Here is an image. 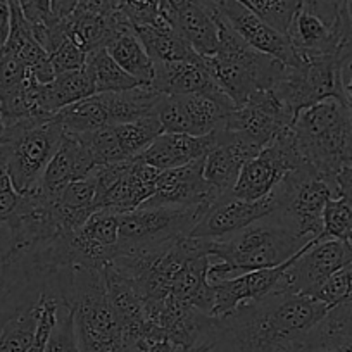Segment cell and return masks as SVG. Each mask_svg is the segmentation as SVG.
Masks as SVG:
<instances>
[{
    "label": "cell",
    "mask_w": 352,
    "mask_h": 352,
    "mask_svg": "<svg viewBox=\"0 0 352 352\" xmlns=\"http://www.w3.org/2000/svg\"><path fill=\"white\" fill-rule=\"evenodd\" d=\"M335 182H337L338 195H344L352 206V164L345 166V168L337 175ZM351 242H352V236H351Z\"/></svg>",
    "instance_id": "7dc6e473"
},
{
    "label": "cell",
    "mask_w": 352,
    "mask_h": 352,
    "mask_svg": "<svg viewBox=\"0 0 352 352\" xmlns=\"http://www.w3.org/2000/svg\"><path fill=\"white\" fill-rule=\"evenodd\" d=\"M218 30V49L214 56L204 57V63L233 106H242L254 94L270 90L278 83L285 71L282 60L252 49L219 14Z\"/></svg>",
    "instance_id": "5b68a950"
},
{
    "label": "cell",
    "mask_w": 352,
    "mask_h": 352,
    "mask_svg": "<svg viewBox=\"0 0 352 352\" xmlns=\"http://www.w3.org/2000/svg\"><path fill=\"white\" fill-rule=\"evenodd\" d=\"M56 116L66 133L80 135L104 126H111L100 94L66 106Z\"/></svg>",
    "instance_id": "f546056e"
},
{
    "label": "cell",
    "mask_w": 352,
    "mask_h": 352,
    "mask_svg": "<svg viewBox=\"0 0 352 352\" xmlns=\"http://www.w3.org/2000/svg\"><path fill=\"white\" fill-rule=\"evenodd\" d=\"M9 30H11V8L9 0H0V50L8 42Z\"/></svg>",
    "instance_id": "c3c4849f"
},
{
    "label": "cell",
    "mask_w": 352,
    "mask_h": 352,
    "mask_svg": "<svg viewBox=\"0 0 352 352\" xmlns=\"http://www.w3.org/2000/svg\"><path fill=\"white\" fill-rule=\"evenodd\" d=\"M328 311L316 297L275 290L212 316L204 347L212 352H294L318 330Z\"/></svg>",
    "instance_id": "6da1fadb"
},
{
    "label": "cell",
    "mask_w": 352,
    "mask_h": 352,
    "mask_svg": "<svg viewBox=\"0 0 352 352\" xmlns=\"http://www.w3.org/2000/svg\"><path fill=\"white\" fill-rule=\"evenodd\" d=\"M161 0H118L116 9L131 23L133 28L152 25L161 18Z\"/></svg>",
    "instance_id": "ab89813d"
},
{
    "label": "cell",
    "mask_w": 352,
    "mask_h": 352,
    "mask_svg": "<svg viewBox=\"0 0 352 352\" xmlns=\"http://www.w3.org/2000/svg\"><path fill=\"white\" fill-rule=\"evenodd\" d=\"M347 0H302V9L318 16L324 25L333 30H344Z\"/></svg>",
    "instance_id": "b9f144b4"
},
{
    "label": "cell",
    "mask_w": 352,
    "mask_h": 352,
    "mask_svg": "<svg viewBox=\"0 0 352 352\" xmlns=\"http://www.w3.org/2000/svg\"><path fill=\"white\" fill-rule=\"evenodd\" d=\"M218 14L223 21L239 33L252 49L282 60L287 66L296 63V50L289 35L278 32L272 25L264 21L242 0H212Z\"/></svg>",
    "instance_id": "2e32d148"
},
{
    "label": "cell",
    "mask_w": 352,
    "mask_h": 352,
    "mask_svg": "<svg viewBox=\"0 0 352 352\" xmlns=\"http://www.w3.org/2000/svg\"><path fill=\"white\" fill-rule=\"evenodd\" d=\"M159 175L161 169L145 164L137 157L130 159L120 178L97 197V211L104 209L116 214L135 211L152 197Z\"/></svg>",
    "instance_id": "44dd1931"
},
{
    "label": "cell",
    "mask_w": 352,
    "mask_h": 352,
    "mask_svg": "<svg viewBox=\"0 0 352 352\" xmlns=\"http://www.w3.org/2000/svg\"><path fill=\"white\" fill-rule=\"evenodd\" d=\"M273 209H275L273 195H268L261 201H243V199L233 195V192H230V194L216 199L206 209L202 218L190 232V236L225 240L252 223L270 216Z\"/></svg>",
    "instance_id": "9a60e30c"
},
{
    "label": "cell",
    "mask_w": 352,
    "mask_h": 352,
    "mask_svg": "<svg viewBox=\"0 0 352 352\" xmlns=\"http://www.w3.org/2000/svg\"><path fill=\"white\" fill-rule=\"evenodd\" d=\"M219 195L204 178V157L180 168L164 169L155 182V190L140 208H192L211 206Z\"/></svg>",
    "instance_id": "e0dca14e"
},
{
    "label": "cell",
    "mask_w": 352,
    "mask_h": 352,
    "mask_svg": "<svg viewBox=\"0 0 352 352\" xmlns=\"http://www.w3.org/2000/svg\"><path fill=\"white\" fill-rule=\"evenodd\" d=\"M152 88L164 96H208L212 99L232 102L201 60H176V63H155ZM233 104V102H232Z\"/></svg>",
    "instance_id": "d6986e66"
},
{
    "label": "cell",
    "mask_w": 352,
    "mask_h": 352,
    "mask_svg": "<svg viewBox=\"0 0 352 352\" xmlns=\"http://www.w3.org/2000/svg\"><path fill=\"white\" fill-rule=\"evenodd\" d=\"M349 56H352V0H347V6H345L344 30H342V45H340V52H338L340 60Z\"/></svg>",
    "instance_id": "ee69618b"
},
{
    "label": "cell",
    "mask_w": 352,
    "mask_h": 352,
    "mask_svg": "<svg viewBox=\"0 0 352 352\" xmlns=\"http://www.w3.org/2000/svg\"><path fill=\"white\" fill-rule=\"evenodd\" d=\"M94 168H96V161L80 135L66 133L63 144L59 145L54 157L50 159L49 166L43 171L38 187L35 190L54 201L67 185L87 178L94 171Z\"/></svg>",
    "instance_id": "ffe728a7"
},
{
    "label": "cell",
    "mask_w": 352,
    "mask_h": 352,
    "mask_svg": "<svg viewBox=\"0 0 352 352\" xmlns=\"http://www.w3.org/2000/svg\"><path fill=\"white\" fill-rule=\"evenodd\" d=\"M54 211L64 232H78L97 211V185L94 176L88 175L83 180L67 185L54 199Z\"/></svg>",
    "instance_id": "4316f807"
},
{
    "label": "cell",
    "mask_w": 352,
    "mask_h": 352,
    "mask_svg": "<svg viewBox=\"0 0 352 352\" xmlns=\"http://www.w3.org/2000/svg\"><path fill=\"white\" fill-rule=\"evenodd\" d=\"M278 352H292V351H290V349H282V351H278Z\"/></svg>",
    "instance_id": "11a10c76"
},
{
    "label": "cell",
    "mask_w": 352,
    "mask_h": 352,
    "mask_svg": "<svg viewBox=\"0 0 352 352\" xmlns=\"http://www.w3.org/2000/svg\"><path fill=\"white\" fill-rule=\"evenodd\" d=\"M304 162L328 178L352 164V113L347 104L327 99L300 111L290 124Z\"/></svg>",
    "instance_id": "277c9868"
},
{
    "label": "cell",
    "mask_w": 352,
    "mask_h": 352,
    "mask_svg": "<svg viewBox=\"0 0 352 352\" xmlns=\"http://www.w3.org/2000/svg\"><path fill=\"white\" fill-rule=\"evenodd\" d=\"M145 318L154 324L161 338L180 351L202 347L211 328L212 316L187 302L168 296L161 300L144 302Z\"/></svg>",
    "instance_id": "5bb4252c"
},
{
    "label": "cell",
    "mask_w": 352,
    "mask_h": 352,
    "mask_svg": "<svg viewBox=\"0 0 352 352\" xmlns=\"http://www.w3.org/2000/svg\"><path fill=\"white\" fill-rule=\"evenodd\" d=\"M352 263V242L338 239H318L299 250L280 278L278 292L314 296L318 289L342 268Z\"/></svg>",
    "instance_id": "8fae6325"
},
{
    "label": "cell",
    "mask_w": 352,
    "mask_h": 352,
    "mask_svg": "<svg viewBox=\"0 0 352 352\" xmlns=\"http://www.w3.org/2000/svg\"><path fill=\"white\" fill-rule=\"evenodd\" d=\"M148 56L154 63H176V60H201L194 47L176 32L175 26L164 18H159L152 25L135 28Z\"/></svg>",
    "instance_id": "484cf974"
},
{
    "label": "cell",
    "mask_w": 352,
    "mask_h": 352,
    "mask_svg": "<svg viewBox=\"0 0 352 352\" xmlns=\"http://www.w3.org/2000/svg\"><path fill=\"white\" fill-rule=\"evenodd\" d=\"M294 120L296 116L270 88L254 94L242 106L233 107L221 128L235 131L263 151Z\"/></svg>",
    "instance_id": "7c38bea8"
},
{
    "label": "cell",
    "mask_w": 352,
    "mask_h": 352,
    "mask_svg": "<svg viewBox=\"0 0 352 352\" xmlns=\"http://www.w3.org/2000/svg\"><path fill=\"white\" fill-rule=\"evenodd\" d=\"M296 56H338L342 45V32L324 25L318 16L300 8L289 28Z\"/></svg>",
    "instance_id": "cb8c5ba5"
},
{
    "label": "cell",
    "mask_w": 352,
    "mask_h": 352,
    "mask_svg": "<svg viewBox=\"0 0 352 352\" xmlns=\"http://www.w3.org/2000/svg\"><path fill=\"white\" fill-rule=\"evenodd\" d=\"M212 144L214 131L202 137L188 133H161L142 154L137 155V159L164 171L206 157Z\"/></svg>",
    "instance_id": "7402d4cb"
},
{
    "label": "cell",
    "mask_w": 352,
    "mask_h": 352,
    "mask_svg": "<svg viewBox=\"0 0 352 352\" xmlns=\"http://www.w3.org/2000/svg\"><path fill=\"white\" fill-rule=\"evenodd\" d=\"M66 135L57 116H35L4 128L0 137V159L4 161L12 187L30 194L40 184L43 171Z\"/></svg>",
    "instance_id": "8992f818"
},
{
    "label": "cell",
    "mask_w": 352,
    "mask_h": 352,
    "mask_svg": "<svg viewBox=\"0 0 352 352\" xmlns=\"http://www.w3.org/2000/svg\"><path fill=\"white\" fill-rule=\"evenodd\" d=\"M294 352H352V335L318 330Z\"/></svg>",
    "instance_id": "f35d334b"
},
{
    "label": "cell",
    "mask_w": 352,
    "mask_h": 352,
    "mask_svg": "<svg viewBox=\"0 0 352 352\" xmlns=\"http://www.w3.org/2000/svg\"><path fill=\"white\" fill-rule=\"evenodd\" d=\"M59 307H60V300L57 299L50 290H45V292L42 294V313H40L35 342H33L32 347H30L26 352H45L47 338H49L54 323H56Z\"/></svg>",
    "instance_id": "60d3db41"
},
{
    "label": "cell",
    "mask_w": 352,
    "mask_h": 352,
    "mask_svg": "<svg viewBox=\"0 0 352 352\" xmlns=\"http://www.w3.org/2000/svg\"><path fill=\"white\" fill-rule=\"evenodd\" d=\"M140 352H180V349L169 340H154L148 342Z\"/></svg>",
    "instance_id": "f907efd6"
},
{
    "label": "cell",
    "mask_w": 352,
    "mask_h": 352,
    "mask_svg": "<svg viewBox=\"0 0 352 352\" xmlns=\"http://www.w3.org/2000/svg\"><path fill=\"white\" fill-rule=\"evenodd\" d=\"M87 66L94 76L97 94L124 92V90H131L135 87H142L109 56L106 49L88 54Z\"/></svg>",
    "instance_id": "1f68e13d"
},
{
    "label": "cell",
    "mask_w": 352,
    "mask_h": 352,
    "mask_svg": "<svg viewBox=\"0 0 352 352\" xmlns=\"http://www.w3.org/2000/svg\"><path fill=\"white\" fill-rule=\"evenodd\" d=\"M19 8H21L23 14L28 19L32 25L33 32L36 30L47 28L57 21L52 16V8H50V0H18Z\"/></svg>",
    "instance_id": "7bdbcfd3"
},
{
    "label": "cell",
    "mask_w": 352,
    "mask_h": 352,
    "mask_svg": "<svg viewBox=\"0 0 352 352\" xmlns=\"http://www.w3.org/2000/svg\"><path fill=\"white\" fill-rule=\"evenodd\" d=\"M233 107L232 102L208 96H162L155 114L164 133L202 137L221 128Z\"/></svg>",
    "instance_id": "4fadbf2b"
},
{
    "label": "cell",
    "mask_w": 352,
    "mask_h": 352,
    "mask_svg": "<svg viewBox=\"0 0 352 352\" xmlns=\"http://www.w3.org/2000/svg\"><path fill=\"white\" fill-rule=\"evenodd\" d=\"M275 209L270 216L290 232L307 240L321 239L323 209L331 197H337V182L313 166L296 168L272 192Z\"/></svg>",
    "instance_id": "52a82bcc"
},
{
    "label": "cell",
    "mask_w": 352,
    "mask_h": 352,
    "mask_svg": "<svg viewBox=\"0 0 352 352\" xmlns=\"http://www.w3.org/2000/svg\"><path fill=\"white\" fill-rule=\"evenodd\" d=\"M273 92L280 97L294 116L327 99L345 104L342 88V60L338 56H296L287 66Z\"/></svg>",
    "instance_id": "9c48e42d"
},
{
    "label": "cell",
    "mask_w": 352,
    "mask_h": 352,
    "mask_svg": "<svg viewBox=\"0 0 352 352\" xmlns=\"http://www.w3.org/2000/svg\"><path fill=\"white\" fill-rule=\"evenodd\" d=\"M50 8H52L54 18L60 21L73 14L74 9L78 8V0H50Z\"/></svg>",
    "instance_id": "681fc988"
},
{
    "label": "cell",
    "mask_w": 352,
    "mask_h": 352,
    "mask_svg": "<svg viewBox=\"0 0 352 352\" xmlns=\"http://www.w3.org/2000/svg\"><path fill=\"white\" fill-rule=\"evenodd\" d=\"M175 30L202 57L216 54L219 42L218 12L212 0H195L173 19Z\"/></svg>",
    "instance_id": "603a6c76"
},
{
    "label": "cell",
    "mask_w": 352,
    "mask_h": 352,
    "mask_svg": "<svg viewBox=\"0 0 352 352\" xmlns=\"http://www.w3.org/2000/svg\"><path fill=\"white\" fill-rule=\"evenodd\" d=\"M259 18L282 33H289L296 12L302 8V0H242Z\"/></svg>",
    "instance_id": "d590c367"
},
{
    "label": "cell",
    "mask_w": 352,
    "mask_h": 352,
    "mask_svg": "<svg viewBox=\"0 0 352 352\" xmlns=\"http://www.w3.org/2000/svg\"><path fill=\"white\" fill-rule=\"evenodd\" d=\"M352 206L344 195L331 197L323 209V233L321 239L351 240Z\"/></svg>",
    "instance_id": "8d00e7d4"
},
{
    "label": "cell",
    "mask_w": 352,
    "mask_h": 352,
    "mask_svg": "<svg viewBox=\"0 0 352 352\" xmlns=\"http://www.w3.org/2000/svg\"><path fill=\"white\" fill-rule=\"evenodd\" d=\"M162 96L164 94H159L152 87H135L124 92L100 94L111 126L155 114Z\"/></svg>",
    "instance_id": "83f0119b"
},
{
    "label": "cell",
    "mask_w": 352,
    "mask_h": 352,
    "mask_svg": "<svg viewBox=\"0 0 352 352\" xmlns=\"http://www.w3.org/2000/svg\"><path fill=\"white\" fill-rule=\"evenodd\" d=\"M57 294L71 309L83 352H120L121 327L107 296L102 270L73 266L57 273Z\"/></svg>",
    "instance_id": "7a4b0ae2"
},
{
    "label": "cell",
    "mask_w": 352,
    "mask_h": 352,
    "mask_svg": "<svg viewBox=\"0 0 352 352\" xmlns=\"http://www.w3.org/2000/svg\"><path fill=\"white\" fill-rule=\"evenodd\" d=\"M80 138L85 142V145L92 154L96 166L130 161L124 154L123 147H121L114 126H104L99 128V130L88 131V133H80Z\"/></svg>",
    "instance_id": "e575fe53"
},
{
    "label": "cell",
    "mask_w": 352,
    "mask_h": 352,
    "mask_svg": "<svg viewBox=\"0 0 352 352\" xmlns=\"http://www.w3.org/2000/svg\"><path fill=\"white\" fill-rule=\"evenodd\" d=\"M342 88H344L345 104L352 113V56L342 59Z\"/></svg>",
    "instance_id": "bcb514c9"
},
{
    "label": "cell",
    "mask_w": 352,
    "mask_h": 352,
    "mask_svg": "<svg viewBox=\"0 0 352 352\" xmlns=\"http://www.w3.org/2000/svg\"><path fill=\"white\" fill-rule=\"evenodd\" d=\"M78 232L90 242L114 252L116 257L120 254V247H118L120 243V214L116 212L104 211V209L96 211Z\"/></svg>",
    "instance_id": "836d02e7"
},
{
    "label": "cell",
    "mask_w": 352,
    "mask_h": 352,
    "mask_svg": "<svg viewBox=\"0 0 352 352\" xmlns=\"http://www.w3.org/2000/svg\"><path fill=\"white\" fill-rule=\"evenodd\" d=\"M297 254L290 257L287 263L273 266V268L256 270V272L243 273V275L235 276V278L221 280V282H209L212 287V292H214L212 316H223V314L230 313L240 304L250 302V300H261L275 292L280 278H282L290 264L294 263Z\"/></svg>",
    "instance_id": "ac0fdd59"
},
{
    "label": "cell",
    "mask_w": 352,
    "mask_h": 352,
    "mask_svg": "<svg viewBox=\"0 0 352 352\" xmlns=\"http://www.w3.org/2000/svg\"><path fill=\"white\" fill-rule=\"evenodd\" d=\"M180 352H212V351L202 345V347H194V349H188V351H180Z\"/></svg>",
    "instance_id": "f5cc1de1"
},
{
    "label": "cell",
    "mask_w": 352,
    "mask_h": 352,
    "mask_svg": "<svg viewBox=\"0 0 352 352\" xmlns=\"http://www.w3.org/2000/svg\"><path fill=\"white\" fill-rule=\"evenodd\" d=\"M209 206L138 208L120 214V254L166 252L176 240L190 235Z\"/></svg>",
    "instance_id": "ba28073f"
},
{
    "label": "cell",
    "mask_w": 352,
    "mask_h": 352,
    "mask_svg": "<svg viewBox=\"0 0 352 352\" xmlns=\"http://www.w3.org/2000/svg\"><path fill=\"white\" fill-rule=\"evenodd\" d=\"M114 130L128 159L137 157L159 135L164 133L157 114H151V116L140 118L130 123L114 124Z\"/></svg>",
    "instance_id": "d6a6232c"
},
{
    "label": "cell",
    "mask_w": 352,
    "mask_h": 352,
    "mask_svg": "<svg viewBox=\"0 0 352 352\" xmlns=\"http://www.w3.org/2000/svg\"><path fill=\"white\" fill-rule=\"evenodd\" d=\"M106 50L142 87H152L155 74V63L147 54L145 47L142 45L140 38L135 33V28L126 30V32L114 36L107 43Z\"/></svg>",
    "instance_id": "f1b7e54d"
},
{
    "label": "cell",
    "mask_w": 352,
    "mask_h": 352,
    "mask_svg": "<svg viewBox=\"0 0 352 352\" xmlns=\"http://www.w3.org/2000/svg\"><path fill=\"white\" fill-rule=\"evenodd\" d=\"M94 76L85 64V67L69 73H60L54 76L49 83H40L38 107L43 116H54L66 106L96 96Z\"/></svg>",
    "instance_id": "d4e9b609"
},
{
    "label": "cell",
    "mask_w": 352,
    "mask_h": 352,
    "mask_svg": "<svg viewBox=\"0 0 352 352\" xmlns=\"http://www.w3.org/2000/svg\"><path fill=\"white\" fill-rule=\"evenodd\" d=\"M304 164V159L297 148L292 130L285 128L280 131L263 151L242 166L233 195L243 201H261L272 195L276 185Z\"/></svg>",
    "instance_id": "30bf717a"
},
{
    "label": "cell",
    "mask_w": 352,
    "mask_h": 352,
    "mask_svg": "<svg viewBox=\"0 0 352 352\" xmlns=\"http://www.w3.org/2000/svg\"><path fill=\"white\" fill-rule=\"evenodd\" d=\"M45 352H83L78 340L73 313L63 304L57 311L56 323L47 338Z\"/></svg>",
    "instance_id": "74e56055"
},
{
    "label": "cell",
    "mask_w": 352,
    "mask_h": 352,
    "mask_svg": "<svg viewBox=\"0 0 352 352\" xmlns=\"http://www.w3.org/2000/svg\"><path fill=\"white\" fill-rule=\"evenodd\" d=\"M309 242L313 240L290 232L275 218L266 216L228 239L212 240L211 259L218 263L211 261L208 278L221 282L256 270L273 268L287 263Z\"/></svg>",
    "instance_id": "3957f363"
},
{
    "label": "cell",
    "mask_w": 352,
    "mask_h": 352,
    "mask_svg": "<svg viewBox=\"0 0 352 352\" xmlns=\"http://www.w3.org/2000/svg\"><path fill=\"white\" fill-rule=\"evenodd\" d=\"M42 313V297L23 309L0 330V352H26L35 342Z\"/></svg>",
    "instance_id": "4dcf8cb0"
},
{
    "label": "cell",
    "mask_w": 352,
    "mask_h": 352,
    "mask_svg": "<svg viewBox=\"0 0 352 352\" xmlns=\"http://www.w3.org/2000/svg\"><path fill=\"white\" fill-rule=\"evenodd\" d=\"M337 331H340V333L352 335V311L347 314V318H345V320L342 321V324H340V327H338Z\"/></svg>",
    "instance_id": "816d5d0a"
},
{
    "label": "cell",
    "mask_w": 352,
    "mask_h": 352,
    "mask_svg": "<svg viewBox=\"0 0 352 352\" xmlns=\"http://www.w3.org/2000/svg\"><path fill=\"white\" fill-rule=\"evenodd\" d=\"M4 128H6L4 120H2V114H0V137H2V133H4Z\"/></svg>",
    "instance_id": "db71d44e"
},
{
    "label": "cell",
    "mask_w": 352,
    "mask_h": 352,
    "mask_svg": "<svg viewBox=\"0 0 352 352\" xmlns=\"http://www.w3.org/2000/svg\"><path fill=\"white\" fill-rule=\"evenodd\" d=\"M118 0H78V8L81 11L96 12V14H111L116 11Z\"/></svg>",
    "instance_id": "f6af8a7d"
}]
</instances>
